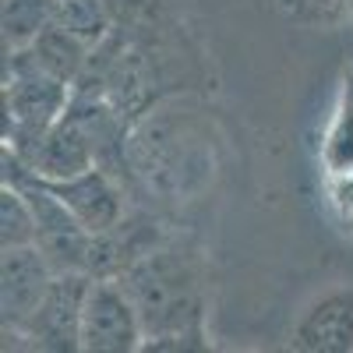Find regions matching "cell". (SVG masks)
I'll return each instance as SVG.
<instances>
[{
  "label": "cell",
  "mask_w": 353,
  "mask_h": 353,
  "mask_svg": "<svg viewBox=\"0 0 353 353\" xmlns=\"http://www.w3.org/2000/svg\"><path fill=\"white\" fill-rule=\"evenodd\" d=\"M36 212H32V201H28V194L4 181L0 184V248H28L36 244Z\"/></svg>",
  "instance_id": "30bf717a"
},
{
  "label": "cell",
  "mask_w": 353,
  "mask_h": 353,
  "mask_svg": "<svg viewBox=\"0 0 353 353\" xmlns=\"http://www.w3.org/2000/svg\"><path fill=\"white\" fill-rule=\"evenodd\" d=\"M88 283H92L88 272H57L36 314L21 325V332H11L4 339H28V350H53V353L81 350V307Z\"/></svg>",
  "instance_id": "277c9868"
},
{
  "label": "cell",
  "mask_w": 353,
  "mask_h": 353,
  "mask_svg": "<svg viewBox=\"0 0 353 353\" xmlns=\"http://www.w3.org/2000/svg\"><path fill=\"white\" fill-rule=\"evenodd\" d=\"M25 50L36 57L39 68H46L50 74H57V78L68 81V85H78L81 81L88 61H92V53H96L88 43H81L78 36H71L68 28H61L57 21H50L43 32L36 36V43L25 46Z\"/></svg>",
  "instance_id": "ba28073f"
},
{
  "label": "cell",
  "mask_w": 353,
  "mask_h": 353,
  "mask_svg": "<svg viewBox=\"0 0 353 353\" xmlns=\"http://www.w3.org/2000/svg\"><path fill=\"white\" fill-rule=\"evenodd\" d=\"M110 11H113V21H131V18H145L149 14V0H106Z\"/></svg>",
  "instance_id": "7c38bea8"
},
{
  "label": "cell",
  "mask_w": 353,
  "mask_h": 353,
  "mask_svg": "<svg viewBox=\"0 0 353 353\" xmlns=\"http://www.w3.org/2000/svg\"><path fill=\"white\" fill-rule=\"evenodd\" d=\"M57 198H61L71 216L92 233H110L113 226H121L128 219V198L121 181L113 176V170L106 166H88L74 176H64V181H43Z\"/></svg>",
  "instance_id": "8992f818"
},
{
  "label": "cell",
  "mask_w": 353,
  "mask_h": 353,
  "mask_svg": "<svg viewBox=\"0 0 353 353\" xmlns=\"http://www.w3.org/2000/svg\"><path fill=\"white\" fill-rule=\"evenodd\" d=\"M311 4H318L321 11H336V14L353 18V0H311Z\"/></svg>",
  "instance_id": "4fadbf2b"
},
{
  "label": "cell",
  "mask_w": 353,
  "mask_h": 353,
  "mask_svg": "<svg viewBox=\"0 0 353 353\" xmlns=\"http://www.w3.org/2000/svg\"><path fill=\"white\" fill-rule=\"evenodd\" d=\"M53 21V0H4V50H25Z\"/></svg>",
  "instance_id": "8fae6325"
},
{
  "label": "cell",
  "mask_w": 353,
  "mask_h": 353,
  "mask_svg": "<svg viewBox=\"0 0 353 353\" xmlns=\"http://www.w3.org/2000/svg\"><path fill=\"white\" fill-rule=\"evenodd\" d=\"M145 343L138 304L117 276H92L81 307L85 353H134Z\"/></svg>",
  "instance_id": "3957f363"
},
{
  "label": "cell",
  "mask_w": 353,
  "mask_h": 353,
  "mask_svg": "<svg viewBox=\"0 0 353 353\" xmlns=\"http://www.w3.org/2000/svg\"><path fill=\"white\" fill-rule=\"evenodd\" d=\"M71 88L36 64L28 50H4V149L28 159L71 106Z\"/></svg>",
  "instance_id": "7a4b0ae2"
},
{
  "label": "cell",
  "mask_w": 353,
  "mask_h": 353,
  "mask_svg": "<svg viewBox=\"0 0 353 353\" xmlns=\"http://www.w3.org/2000/svg\"><path fill=\"white\" fill-rule=\"evenodd\" d=\"M53 21L92 50L117 32V21L106 0H53Z\"/></svg>",
  "instance_id": "9c48e42d"
},
{
  "label": "cell",
  "mask_w": 353,
  "mask_h": 353,
  "mask_svg": "<svg viewBox=\"0 0 353 353\" xmlns=\"http://www.w3.org/2000/svg\"><path fill=\"white\" fill-rule=\"evenodd\" d=\"M138 304L141 350H209L205 336V265L181 241H156L117 276Z\"/></svg>",
  "instance_id": "6da1fadb"
},
{
  "label": "cell",
  "mask_w": 353,
  "mask_h": 353,
  "mask_svg": "<svg viewBox=\"0 0 353 353\" xmlns=\"http://www.w3.org/2000/svg\"><path fill=\"white\" fill-rule=\"evenodd\" d=\"M57 279L50 258L36 248H8L0 261V318H4V336L21 332V325L36 314L43 297Z\"/></svg>",
  "instance_id": "5b68a950"
},
{
  "label": "cell",
  "mask_w": 353,
  "mask_h": 353,
  "mask_svg": "<svg viewBox=\"0 0 353 353\" xmlns=\"http://www.w3.org/2000/svg\"><path fill=\"white\" fill-rule=\"evenodd\" d=\"M301 353H353V286H332L301 311L290 329Z\"/></svg>",
  "instance_id": "52a82bcc"
}]
</instances>
